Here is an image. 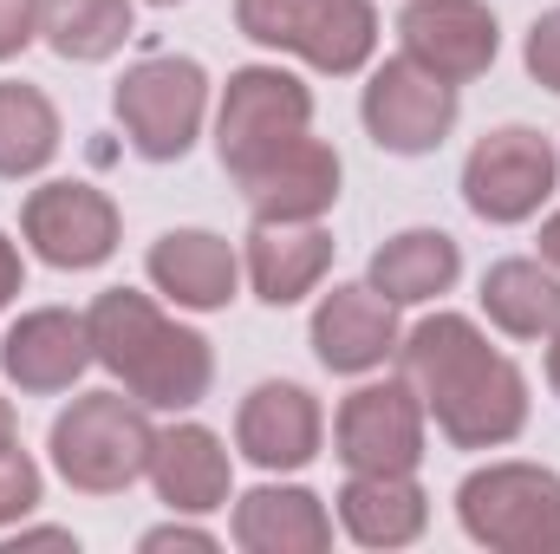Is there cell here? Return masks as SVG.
<instances>
[{"label":"cell","instance_id":"cell-1","mask_svg":"<svg viewBox=\"0 0 560 554\" xmlns=\"http://www.w3.org/2000/svg\"><path fill=\"white\" fill-rule=\"evenodd\" d=\"M398 366L456 450H502L528 430V379L469 313H423L398 339Z\"/></svg>","mask_w":560,"mask_h":554},{"label":"cell","instance_id":"cell-2","mask_svg":"<svg viewBox=\"0 0 560 554\" xmlns=\"http://www.w3.org/2000/svg\"><path fill=\"white\" fill-rule=\"evenodd\" d=\"M92 359L150 412H196L215 385V353L196 326L170 320L138 287H105L85 307Z\"/></svg>","mask_w":560,"mask_h":554},{"label":"cell","instance_id":"cell-3","mask_svg":"<svg viewBox=\"0 0 560 554\" xmlns=\"http://www.w3.org/2000/svg\"><path fill=\"white\" fill-rule=\"evenodd\" d=\"M46 450H52V470L79 496H125L131 483L150 476L156 424H150V405H138L125 385L118 392H85L52 417Z\"/></svg>","mask_w":560,"mask_h":554},{"label":"cell","instance_id":"cell-4","mask_svg":"<svg viewBox=\"0 0 560 554\" xmlns=\"http://www.w3.org/2000/svg\"><path fill=\"white\" fill-rule=\"evenodd\" d=\"M235 26L268 46L293 53L326 79H352L378 53V7L372 0H235Z\"/></svg>","mask_w":560,"mask_h":554},{"label":"cell","instance_id":"cell-5","mask_svg":"<svg viewBox=\"0 0 560 554\" xmlns=\"http://www.w3.org/2000/svg\"><path fill=\"white\" fill-rule=\"evenodd\" d=\"M456 522L495 554H560V470L482 463L456 483Z\"/></svg>","mask_w":560,"mask_h":554},{"label":"cell","instance_id":"cell-6","mask_svg":"<svg viewBox=\"0 0 560 554\" xmlns=\"http://www.w3.org/2000/svg\"><path fill=\"white\" fill-rule=\"evenodd\" d=\"M112 112L125 125V138L143 163H176L189 157L202 138V118H209V72L183 53H156L138 59L118 92H112Z\"/></svg>","mask_w":560,"mask_h":554},{"label":"cell","instance_id":"cell-7","mask_svg":"<svg viewBox=\"0 0 560 554\" xmlns=\"http://www.w3.org/2000/svg\"><path fill=\"white\" fill-rule=\"evenodd\" d=\"M306 131H313V92L287 66H242V72H229L222 105H215V150H222V170L235 183L248 170H261L293 138H306Z\"/></svg>","mask_w":560,"mask_h":554},{"label":"cell","instance_id":"cell-8","mask_svg":"<svg viewBox=\"0 0 560 554\" xmlns=\"http://www.w3.org/2000/svg\"><path fill=\"white\" fill-rule=\"evenodd\" d=\"M555 189H560V150L528 125H502L463 157V203H469V216H482L495 229L535 222Z\"/></svg>","mask_w":560,"mask_h":554},{"label":"cell","instance_id":"cell-9","mask_svg":"<svg viewBox=\"0 0 560 554\" xmlns=\"http://www.w3.org/2000/svg\"><path fill=\"white\" fill-rule=\"evenodd\" d=\"M20 235H26V249H33L46 268L85 275V268H105V262L118 255L125 216H118V203H112L98 183L59 176V183H39V189L20 203Z\"/></svg>","mask_w":560,"mask_h":554},{"label":"cell","instance_id":"cell-10","mask_svg":"<svg viewBox=\"0 0 560 554\" xmlns=\"http://www.w3.org/2000/svg\"><path fill=\"white\" fill-rule=\"evenodd\" d=\"M423 437H430V412L405 372L346 392V405L332 417V450L346 470H418Z\"/></svg>","mask_w":560,"mask_h":554},{"label":"cell","instance_id":"cell-11","mask_svg":"<svg viewBox=\"0 0 560 554\" xmlns=\"http://www.w3.org/2000/svg\"><path fill=\"white\" fill-rule=\"evenodd\" d=\"M359 118H365V131H372L378 150L423 157V150H436V143L456 131V85L436 79V72H423L411 53H398V59L372 66L365 99H359Z\"/></svg>","mask_w":560,"mask_h":554},{"label":"cell","instance_id":"cell-12","mask_svg":"<svg viewBox=\"0 0 560 554\" xmlns=\"http://www.w3.org/2000/svg\"><path fill=\"white\" fill-rule=\"evenodd\" d=\"M398 39L423 72H436L450 85L482 79L502 53V26L482 0H411L398 13Z\"/></svg>","mask_w":560,"mask_h":554},{"label":"cell","instance_id":"cell-13","mask_svg":"<svg viewBox=\"0 0 560 554\" xmlns=\"http://www.w3.org/2000/svg\"><path fill=\"white\" fill-rule=\"evenodd\" d=\"M398 339H405L398 307H392L372 280H346V287H332V293L313 307V353H319V366L339 372V379L378 372L385 359H398Z\"/></svg>","mask_w":560,"mask_h":554},{"label":"cell","instance_id":"cell-14","mask_svg":"<svg viewBox=\"0 0 560 554\" xmlns=\"http://www.w3.org/2000/svg\"><path fill=\"white\" fill-rule=\"evenodd\" d=\"M319 443H326V412H319V399H313L306 385H293V379L255 385V392L242 399V412H235V450H242L255 470H268V476L306 470V463L319 457Z\"/></svg>","mask_w":560,"mask_h":554},{"label":"cell","instance_id":"cell-15","mask_svg":"<svg viewBox=\"0 0 560 554\" xmlns=\"http://www.w3.org/2000/svg\"><path fill=\"white\" fill-rule=\"evenodd\" d=\"M85 366H98L92 359V326L72 307H33L0 333V372L33 399L72 392L85 379Z\"/></svg>","mask_w":560,"mask_h":554},{"label":"cell","instance_id":"cell-16","mask_svg":"<svg viewBox=\"0 0 560 554\" xmlns=\"http://www.w3.org/2000/svg\"><path fill=\"white\" fill-rule=\"evenodd\" d=\"M339 183H346V163L326 138H293L287 150H275L261 170L242 176V196H248V216L255 222H326L332 203H339Z\"/></svg>","mask_w":560,"mask_h":554},{"label":"cell","instance_id":"cell-17","mask_svg":"<svg viewBox=\"0 0 560 554\" xmlns=\"http://www.w3.org/2000/svg\"><path fill=\"white\" fill-rule=\"evenodd\" d=\"M150 489L170 503V516H215L235 496V463L229 443L209 424H163L150 450Z\"/></svg>","mask_w":560,"mask_h":554},{"label":"cell","instance_id":"cell-18","mask_svg":"<svg viewBox=\"0 0 560 554\" xmlns=\"http://www.w3.org/2000/svg\"><path fill=\"white\" fill-rule=\"evenodd\" d=\"M150 287L183 313H222L242 287V255L215 229H170L150 242Z\"/></svg>","mask_w":560,"mask_h":554},{"label":"cell","instance_id":"cell-19","mask_svg":"<svg viewBox=\"0 0 560 554\" xmlns=\"http://www.w3.org/2000/svg\"><path fill=\"white\" fill-rule=\"evenodd\" d=\"M339 503V529L359 549H411L430 529V496H423L418 470H346Z\"/></svg>","mask_w":560,"mask_h":554},{"label":"cell","instance_id":"cell-20","mask_svg":"<svg viewBox=\"0 0 560 554\" xmlns=\"http://www.w3.org/2000/svg\"><path fill=\"white\" fill-rule=\"evenodd\" d=\"M332 268V235L326 222H255L242 249V275L255 300L268 307H300Z\"/></svg>","mask_w":560,"mask_h":554},{"label":"cell","instance_id":"cell-21","mask_svg":"<svg viewBox=\"0 0 560 554\" xmlns=\"http://www.w3.org/2000/svg\"><path fill=\"white\" fill-rule=\"evenodd\" d=\"M229 535L248 554H326L332 549V509L300 483H261V489L235 496Z\"/></svg>","mask_w":560,"mask_h":554},{"label":"cell","instance_id":"cell-22","mask_svg":"<svg viewBox=\"0 0 560 554\" xmlns=\"http://www.w3.org/2000/svg\"><path fill=\"white\" fill-rule=\"evenodd\" d=\"M463 275V249H456V235H443V229H405V235H392L378 255H372V287L392 300V307H430V300H443L450 287Z\"/></svg>","mask_w":560,"mask_h":554},{"label":"cell","instance_id":"cell-23","mask_svg":"<svg viewBox=\"0 0 560 554\" xmlns=\"http://www.w3.org/2000/svg\"><path fill=\"white\" fill-rule=\"evenodd\" d=\"M482 313L509 339H548L560 326V275L548 262L509 255L482 275Z\"/></svg>","mask_w":560,"mask_h":554},{"label":"cell","instance_id":"cell-24","mask_svg":"<svg viewBox=\"0 0 560 554\" xmlns=\"http://www.w3.org/2000/svg\"><path fill=\"white\" fill-rule=\"evenodd\" d=\"M131 26H138L131 0H46V13H39V39L72 66L112 59L131 39Z\"/></svg>","mask_w":560,"mask_h":554},{"label":"cell","instance_id":"cell-25","mask_svg":"<svg viewBox=\"0 0 560 554\" xmlns=\"http://www.w3.org/2000/svg\"><path fill=\"white\" fill-rule=\"evenodd\" d=\"M52 157H59V112H52V99L39 85L0 79V176L7 183L39 176Z\"/></svg>","mask_w":560,"mask_h":554},{"label":"cell","instance_id":"cell-26","mask_svg":"<svg viewBox=\"0 0 560 554\" xmlns=\"http://www.w3.org/2000/svg\"><path fill=\"white\" fill-rule=\"evenodd\" d=\"M39 489H46L39 463H33L20 443H7V450H0V535L20 529V522L39 509Z\"/></svg>","mask_w":560,"mask_h":554},{"label":"cell","instance_id":"cell-27","mask_svg":"<svg viewBox=\"0 0 560 554\" xmlns=\"http://www.w3.org/2000/svg\"><path fill=\"white\" fill-rule=\"evenodd\" d=\"M522 59H528V79H535V85L560 92V7H548V13L528 26V46H522Z\"/></svg>","mask_w":560,"mask_h":554},{"label":"cell","instance_id":"cell-28","mask_svg":"<svg viewBox=\"0 0 560 554\" xmlns=\"http://www.w3.org/2000/svg\"><path fill=\"white\" fill-rule=\"evenodd\" d=\"M39 13H46V0H0V66L39 39Z\"/></svg>","mask_w":560,"mask_h":554},{"label":"cell","instance_id":"cell-29","mask_svg":"<svg viewBox=\"0 0 560 554\" xmlns=\"http://www.w3.org/2000/svg\"><path fill=\"white\" fill-rule=\"evenodd\" d=\"M143 554H163V549H215V535L209 529H196V522H163V529H143V542H138Z\"/></svg>","mask_w":560,"mask_h":554},{"label":"cell","instance_id":"cell-30","mask_svg":"<svg viewBox=\"0 0 560 554\" xmlns=\"http://www.w3.org/2000/svg\"><path fill=\"white\" fill-rule=\"evenodd\" d=\"M7 549L20 554V549H79V535L72 529H13L7 535Z\"/></svg>","mask_w":560,"mask_h":554},{"label":"cell","instance_id":"cell-31","mask_svg":"<svg viewBox=\"0 0 560 554\" xmlns=\"http://www.w3.org/2000/svg\"><path fill=\"white\" fill-rule=\"evenodd\" d=\"M20 280H26V268H20V249L0 235V313H7V300L20 293Z\"/></svg>","mask_w":560,"mask_h":554},{"label":"cell","instance_id":"cell-32","mask_svg":"<svg viewBox=\"0 0 560 554\" xmlns=\"http://www.w3.org/2000/svg\"><path fill=\"white\" fill-rule=\"evenodd\" d=\"M541 262H548V268L560 275V209L548 216V222H541Z\"/></svg>","mask_w":560,"mask_h":554},{"label":"cell","instance_id":"cell-33","mask_svg":"<svg viewBox=\"0 0 560 554\" xmlns=\"http://www.w3.org/2000/svg\"><path fill=\"white\" fill-rule=\"evenodd\" d=\"M7 443H20V417H13L7 399H0V450H7Z\"/></svg>","mask_w":560,"mask_h":554},{"label":"cell","instance_id":"cell-34","mask_svg":"<svg viewBox=\"0 0 560 554\" xmlns=\"http://www.w3.org/2000/svg\"><path fill=\"white\" fill-rule=\"evenodd\" d=\"M548 385H555V399H560V326L548 333Z\"/></svg>","mask_w":560,"mask_h":554},{"label":"cell","instance_id":"cell-35","mask_svg":"<svg viewBox=\"0 0 560 554\" xmlns=\"http://www.w3.org/2000/svg\"><path fill=\"white\" fill-rule=\"evenodd\" d=\"M150 7H183V0H150Z\"/></svg>","mask_w":560,"mask_h":554}]
</instances>
